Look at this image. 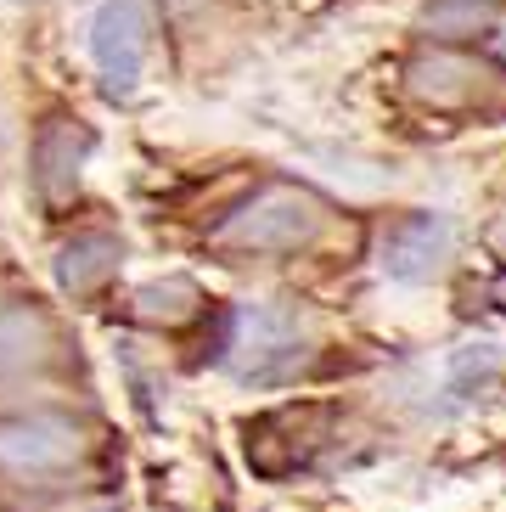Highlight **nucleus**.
<instances>
[{
    "label": "nucleus",
    "instance_id": "obj_2",
    "mask_svg": "<svg viewBox=\"0 0 506 512\" xmlns=\"http://www.w3.org/2000/svg\"><path fill=\"white\" fill-rule=\"evenodd\" d=\"M90 57L102 68L107 91H135L141 62H147V17L135 0H107L90 23Z\"/></svg>",
    "mask_w": 506,
    "mask_h": 512
},
{
    "label": "nucleus",
    "instance_id": "obj_10",
    "mask_svg": "<svg viewBox=\"0 0 506 512\" xmlns=\"http://www.w3.org/2000/svg\"><path fill=\"white\" fill-rule=\"evenodd\" d=\"M490 248H495V254H501V259H506V214H501V220H495V226H490Z\"/></svg>",
    "mask_w": 506,
    "mask_h": 512
},
{
    "label": "nucleus",
    "instance_id": "obj_12",
    "mask_svg": "<svg viewBox=\"0 0 506 512\" xmlns=\"http://www.w3.org/2000/svg\"><path fill=\"white\" fill-rule=\"evenodd\" d=\"M96 512H113V507H96Z\"/></svg>",
    "mask_w": 506,
    "mask_h": 512
},
{
    "label": "nucleus",
    "instance_id": "obj_11",
    "mask_svg": "<svg viewBox=\"0 0 506 512\" xmlns=\"http://www.w3.org/2000/svg\"><path fill=\"white\" fill-rule=\"evenodd\" d=\"M490 299H495V304H501V310H506V271L495 276V287H490Z\"/></svg>",
    "mask_w": 506,
    "mask_h": 512
},
{
    "label": "nucleus",
    "instance_id": "obj_1",
    "mask_svg": "<svg viewBox=\"0 0 506 512\" xmlns=\"http://www.w3.org/2000/svg\"><path fill=\"white\" fill-rule=\"evenodd\" d=\"M315 231H321V203L304 186H265L214 226V242L242 254H293Z\"/></svg>",
    "mask_w": 506,
    "mask_h": 512
},
{
    "label": "nucleus",
    "instance_id": "obj_9",
    "mask_svg": "<svg viewBox=\"0 0 506 512\" xmlns=\"http://www.w3.org/2000/svg\"><path fill=\"white\" fill-rule=\"evenodd\" d=\"M495 23V6L490 0H433L428 12H422V29L433 40H473Z\"/></svg>",
    "mask_w": 506,
    "mask_h": 512
},
{
    "label": "nucleus",
    "instance_id": "obj_7",
    "mask_svg": "<svg viewBox=\"0 0 506 512\" xmlns=\"http://www.w3.org/2000/svg\"><path fill=\"white\" fill-rule=\"evenodd\" d=\"M473 79H484L467 57H422L411 62V91L428 96V102H467L473 96Z\"/></svg>",
    "mask_w": 506,
    "mask_h": 512
},
{
    "label": "nucleus",
    "instance_id": "obj_3",
    "mask_svg": "<svg viewBox=\"0 0 506 512\" xmlns=\"http://www.w3.org/2000/svg\"><path fill=\"white\" fill-rule=\"evenodd\" d=\"M79 456V428L68 417H17L0 422V467L17 473H51Z\"/></svg>",
    "mask_w": 506,
    "mask_h": 512
},
{
    "label": "nucleus",
    "instance_id": "obj_8",
    "mask_svg": "<svg viewBox=\"0 0 506 512\" xmlns=\"http://www.w3.org/2000/svg\"><path fill=\"white\" fill-rule=\"evenodd\" d=\"M135 316L141 321H158V327H180V321L197 316V304H203V293H197L186 276H169V282H147L135 287Z\"/></svg>",
    "mask_w": 506,
    "mask_h": 512
},
{
    "label": "nucleus",
    "instance_id": "obj_6",
    "mask_svg": "<svg viewBox=\"0 0 506 512\" xmlns=\"http://www.w3.org/2000/svg\"><path fill=\"white\" fill-rule=\"evenodd\" d=\"M124 248L113 237H102V231H90V237H74L68 248H62L57 259V282L68 287V293H90V287H102L107 276L119 271Z\"/></svg>",
    "mask_w": 506,
    "mask_h": 512
},
{
    "label": "nucleus",
    "instance_id": "obj_5",
    "mask_svg": "<svg viewBox=\"0 0 506 512\" xmlns=\"http://www.w3.org/2000/svg\"><path fill=\"white\" fill-rule=\"evenodd\" d=\"M445 254H450V226L439 214H411V220H400L383 237V271L394 282H428V276H439Z\"/></svg>",
    "mask_w": 506,
    "mask_h": 512
},
{
    "label": "nucleus",
    "instance_id": "obj_4",
    "mask_svg": "<svg viewBox=\"0 0 506 512\" xmlns=\"http://www.w3.org/2000/svg\"><path fill=\"white\" fill-rule=\"evenodd\" d=\"M90 152V130L68 113L40 124V136H34V181H40L45 203H68L79 186V164H85Z\"/></svg>",
    "mask_w": 506,
    "mask_h": 512
}]
</instances>
